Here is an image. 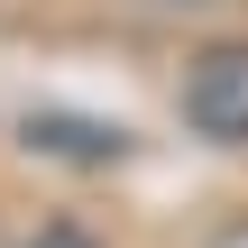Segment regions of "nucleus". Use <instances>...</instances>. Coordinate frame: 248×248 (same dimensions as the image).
<instances>
[{
    "mask_svg": "<svg viewBox=\"0 0 248 248\" xmlns=\"http://www.w3.org/2000/svg\"><path fill=\"white\" fill-rule=\"evenodd\" d=\"M147 9H221V0H147Z\"/></svg>",
    "mask_w": 248,
    "mask_h": 248,
    "instance_id": "5",
    "label": "nucleus"
},
{
    "mask_svg": "<svg viewBox=\"0 0 248 248\" xmlns=\"http://www.w3.org/2000/svg\"><path fill=\"white\" fill-rule=\"evenodd\" d=\"M18 248H101V239H92L83 221H37V230H28Z\"/></svg>",
    "mask_w": 248,
    "mask_h": 248,
    "instance_id": "3",
    "label": "nucleus"
},
{
    "mask_svg": "<svg viewBox=\"0 0 248 248\" xmlns=\"http://www.w3.org/2000/svg\"><path fill=\"white\" fill-rule=\"evenodd\" d=\"M18 147L28 156H64V166H120L129 156V129L120 120H83V110H28L18 120Z\"/></svg>",
    "mask_w": 248,
    "mask_h": 248,
    "instance_id": "2",
    "label": "nucleus"
},
{
    "mask_svg": "<svg viewBox=\"0 0 248 248\" xmlns=\"http://www.w3.org/2000/svg\"><path fill=\"white\" fill-rule=\"evenodd\" d=\"M175 120H184L202 147H248V37H212V46L184 55Z\"/></svg>",
    "mask_w": 248,
    "mask_h": 248,
    "instance_id": "1",
    "label": "nucleus"
},
{
    "mask_svg": "<svg viewBox=\"0 0 248 248\" xmlns=\"http://www.w3.org/2000/svg\"><path fill=\"white\" fill-rule=\"evenodd\" d=\"M202 248H248V212H239V221H221V230H212Z\"/></svg>",
    "mask_w": 248,
    "mask_h": 248,
    "instance_id": "4",
    "label": "nucleus"
}]
</instances>
